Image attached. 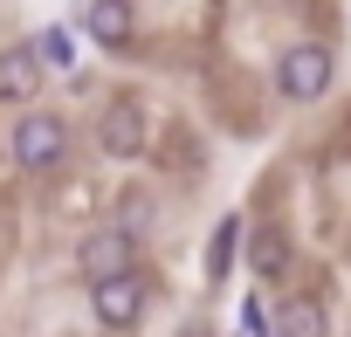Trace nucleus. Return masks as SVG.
Here are the masks:
<instances>
[{
  "label": "nucleus",
  "instance_id": "1",
  "mask_svg": "<svg viewBox=\"0 0 351 337\" xmlns=\"http://www.w3.org/2000/svg\"><path fill=\"white\" fill-rule=\"evenodd\" d=\"M69 145H76V124H69L62 110H21V124L8 131V158H14L21 179H49V173H62Z\"/></svg>",
  "mask_w": 351,
  "mask_h": 337
},
{
  "label": "nucleus",
  "instance_id": "2",
  "mask_svg": "<svg viewBox=\"0 0 351 337\" xmlns=\"http://www.w3.org/2000/svg\"><path fill=\"white\" fill-rule=\"evenodd\" d=\"M269 90H276L289 110L324 103V97L337 90V49H330V42H289V49L276 55V69H269Z\"/></svg>",
  "mask_w": 351,
  "mask_h": 337
},
{
  "label": "nucleus",
  "instance_id": "3",
  "mask_svg": "<svg viewBox=\"0 0 351 337\" xmlns=\"http://www.w3.org/2000/svg\"><path fill=\"white\" fill-rule=\"evenodd\" d=\"M152 303H158V275L138 262V269H117V275H104V282H90V316H97V330H138L145 316H152Z\"/></svg>",
  "mask_w": 351,
  "mask_h": 337
},
{
  "label": "nucleus",
  "instance_id": "4",
  "mask_svg": "<svg viewBox=\"0 0 351 337\" xmlns=\"http://www.w3.org/2000/svg\"><path fill=\"white\" fill-rule=\"evenodd\" d=\"M138 262H145V234L124 227V221H104V227H90V234L76 241V275H83V282H104V275L138 269Z\"/></svg>",
  "mask_w": 351,
  "mask_h": 337
},
{
  "label": "nucleus",
  "instance_id": "5",
  "mask_svg": "<svg viewBox=\"0 0 351 337\" xmlns=\"http://www.w3.org/2000/svg\"><path fill=\"white\" fill-rule=\"evenodd\" d=\"M90 138H97L104 158H145V151H152V117H145L138 97H104Z\"/></svg>",
  "mask_w": 351,
  "mask_h": 337
},
{
  "label": "nucleus",
  "instance_id": "6",
  "mask_svg": "<svg viewBox=\"0 0 351 337\" xmlns=\"http://www.w3.org/2000/svg\"><path fill=\"white\" fill-rule=\"evenodd\" d=\"M83 35L110 55H124L138 42V0H83Z\"/></svg>",
  "mask_w": 351,
  "mask_h": 337
},
{
  "label": "nucleus",
  "instance_id": "7",
  "mask_svg": "<svg viewBox=\"0 0 351 337\" xmlns=\"http://www.w3.org/2000/svg\"><path fill=\"white\" fill-rule=\"evenodd\" d=\"M49 83V62L35 42H8L0 49V103H35Z\"/></svg>",
  "mask_w": 351,
  "mask_h": 337
},
{
  "label": "nucleus",
  "instance_id": "8",
  "mask_svg": "<svg viewBox=\"0 0 351 337\" xmlns=\"http://www.w3.org/2000/svg\"><path fill=\"white\" fill-rule=\"evenodd\" d=\"M241 241H248V221H241V214H221V221H214V234H207V255H200V275H207V289H221V282L234 275V262L248 255Z\"/></svg>",
  "mask_w": 351,
  "mask_h": 337
},
{
  "label": "nucleus",
  "instance_id": "9",
  "mask_svg": "<svg viewBox=\"0 0 351 337\" xmlns=\"http://www.w3.org/2000/svg\"><path fill=\"white\" fill-rule=\"evenodd\" d=\"M248 269L262 275V289L282 282V275H289V241H282L276 227H255V234H248Z\"/></svg>",
  "mask_w": 351,
  "mask_h": 337
},
{
  "label": "nucleus",
  "instance_id": "10",
  "mask_svg": "<svg viewBox=\"0 0 351 337\" xmlns=\"http://www.w3.org/2000/svg\"><path fill=\"white\" fill-rule=\"evenodd\" d=\"M276 330H282V337H324V330H330V310H324L317 296H289V303L276 310Z\"/></svg>",
  "mask_w": 351,
  "mask_h": 337
},
{
  "label": "nucleus",
  "instance_id": "11",
  "mask_svg": "<svg viewBox=\"0 0 351 337\" xmlns=\"http://www.w3.org/2000/svg\"><path fill=\"white\" fill-rule=\"evenodd\" d=\"M35 49H42V62H49V69H62V76L76 69V35H69L62 21H49V28L35 35Z\"/></svg>",
  "mask_w": 351,
  "mask_h": 337
},
{
  "label": "nucleus",
  "instance_id": "12",
  "mask_svg": "<svg viewBox=\"0 0 351 337\" xmlns=\"http://www.w3.org/2000/svg\"><path fill=\"white\" fill-rule=\"evenodd\" d=\"M241 330H248V337H269V330H276V310H269V296H248V303H241Z\"/></svg>",
  "mask_w": 351,
  "mask_h": 337
}]
</instances>
